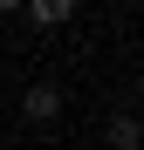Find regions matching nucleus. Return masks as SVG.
<instances>
[{"instance_id":"4","label":"nucleus","mask_w":144,"mask_h":150,"mask_svg":"<svg viewBox=\"0 0 144 150\" xmlns=\"http://www.w3.org/2000/svg\"><path fill=\"white\" fill-rule=\"evenodd\" d=\"M0 14H21V0H0Z\"/></svg>"},{"instance_id":"1","label":"nucleus","mask_w":144,"mask_h":150,"mask_svg":"<svg viewBox=\"0 0 144 150\" xmlns=\"http://www.w3.org/2000/svg\"><path fill=\"white\" fill-rule=\"evenodd\" d=\"M21 109H28V123H55L62 116V89L55 82H34L28 96H21Z\"/></svg>"},{"instance_id":"3","label":"nucleus","mask_w":144,"mask_h":150,"mask_svg":"<svg viewBox=\"0 0 144 150\" xmlns=\"http://www.w3.org/2000/svg\"><path fill=\"white\" fill-rule=\"evenodd\" d=\"M117 150H137V116H117Z\"/></svg>"},{"instance_id":"2","label":"nucleus","mask_w":144,"mask_h":150,"mask_svg":"<svg viewBox=\"0 0 144 150\" xmlns=\"http://www.w3.org/2000/svg\"><path fill=\"white\" fill-rule=\"evenodd\" d=\"M21 7H28V21H34V28H62V21L76 14V0H21Z\"/></svg>"}]
</instances>
